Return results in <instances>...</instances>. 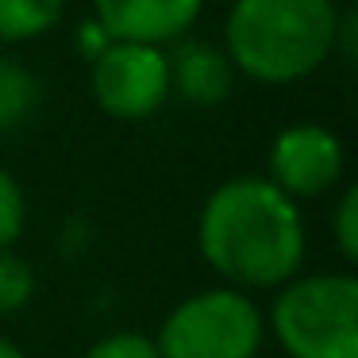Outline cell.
<instances>
[{
	"label": "cell",
	"instance_id": "1",
	"mask_svg": "<svg viewBox=\"0 0 358 358\" xmlns=\"http://www.w3.org/2000/svg\"><path fill=\"white\" fill-rule=\"evenodd\" d=\"M196 247L227 289H281L304 266L308 235L296 201L258 173H243L208 193L196 220Z\"/></svg>",
	"mask_w": 358,
	"mask_h": 358
},
{
	"label": "cell",
	"instance_id": "2",
	"mask_svg": "<svg viewBox=\"0 0 358 358\" xmlns=\"http://www.w3.org/2000/svg\"><path fill=\"white\" fill-rule=\"evenodd\" d=\"M335 0H235L224 24V55L250 81L293 85L335 55Z\"/></svg>",
	"mask_w": 358,
	"mask_h": 358
},
{
	"label": "cell",
	"instance_id": "3",
	"mask_svg": "<svg viewBox=\"0 0 358 358\" xmlns=\"http://www.w3.org/2000/svg\"><path fill=\"white\" fill-rule=\"evenodd\" d=\"M266 324L289 358H358V278L296 273L278 289Z\"/></svg>",
	"mask_w": 358,
	"mask_h": 358
},
{
	"label": "cell",
	"instance_id": "4",
	"mask_svg": "<svg viewBox=\"0 0 358 358\" xmlns=\"http://www.w3.org/2000/svg\"><path fill=\"white\" fill-rule=\"evenodd\" d=\"M266 339V316L250 293L201 289L166 312L155 335L158 358H258Z\"/></svg>",
	"mask_w": 358,
	"mask_h": 358
},
{
	"label": "cell",
	"instance_id": "5",
	"mask_svg": "<svg viewBox=\"0 0 358 358\" xmlns=\"http://www.w3.org/2000/svg\"><path fill=\"white\" fill-rule=\"evenodd\" d=\"M93 101L112 120H147L170 96V62L162 47L147 43H108L93 58Z\"/></svg>",
	"mask_w": 358,
	"mask_h": 358
},
{
	"label": "cell",
	"instance_id": "6",
	"mask_svg": "<svg viewBox=\"0 0 358 358\" xmlns=\"http://www.w3.org/2000/svg\"><path fill=\"white\" fill-rule=\"evenodd\" d=\"M343 166L347 150L335 131H327L324 124H289L270 147L266 181L278 185L289 201H316L339 185Z\"/></svg>",
	"mask_w": 358,
	"mask_h": 358
},
{
	"label": "cell",
	"instance_id": "7",
	"mask_svg": "<svg viewBox=\"0 0 358 358\" xmlns=\"http://www.w3.org/2000/svg\"><path fill=\"white\" fill-rule=\"evenodd\" d=\"M204 0H93V20L112 43L166 47L201 20Z\"/></svg>",
	"mask_w": 358,
	"mask_h": 358
},
{
	"label": "cell",
	"instance_id": "8",
	"mask_svg": "<svg viewBox=\"0 0 358 358\" xmlns=\"http://www.w3.org/2000/svg\"><path fill=\"white\" fill-rule=\"evenodd\" d=\"M166 62H170V89H178L189 104L201 108L224 104L235 85V66L216 43L181 39L173 55H166Z\"/></svg>",
	"mask_w": 358,
	"mask_h": 358
},
{
	"label": "cell",
	"instance_id": "9",
	"mask_svg": "<svg viewBox=\"0 0 358 358\" xmlns=\"http://www.w3.org/2000/svg\"><path fill=\"white\" fill-rule=\"evenodd\" d=\"M66 0H0V43H27L62 20Z\"/></svg>",
	"mask_w": 358,
	"mask_h": 358
},
{
	"label": "cell",
	"instance_id": "10",
	"mask_svg": "<svg viewBox=\"0 0 358 358\" xmlns=\"http://www.w3.org/2000/svg\"><path fill=\"white\" fill-rule=\"evenodd\" d=\"M39 104V78L27 66L0 58V131L20 127Z\"/></svg>",
	"mask_w": 358,
	"mask_h": 358
},
{
	"label": "cell",
	"instance_id": "11",
	"mask_svg": "<svg viewBox=\"0 0 358 358\" xmlns=\"http://www.w3.org/2000/svg\"><path fill=\"white\" fill-rule=\"evenodd\" d=\"M35 296V273L12 250H0V316L20 312Z\"/></svg>",
	"mask_w": 358,
	"mask_h": 358
},
{
	"label": "cell",
	"instance_id": "12",
	"mask_svg": "<svg viewBox=\"0 0 358 358\" xmlns=\"http://www.w3.org/2000/svg\"><path fill=\"white\" fill-rule=\"evenodd\" d=\"M331 239L347 266L358 262V185H347L331 212Z\"/></svg>",
	"mask_w": 358,
	"mask_h": 358
},
{
	"label": "cell",
	"instance_id": "13",
	"mask_svg": "<svg viewBox=\"0 0 358 358\" xmlns=\"http://www.w3.org/2000/svg\"><path fill=\"white\" fill-rule=\"evenodd\" d=\"M27 224V196L20 181L0 166V250H12V243L24 235Z\"/></svg>",
	"mask_w": 358,
	"mask_h": 358
},
{
	"label": "cell",
	"instance_id": "14",
	"mask_svg": "<svg viewBox=\"0 0 358 358\" xmlns=\"http://www.w3.org/2000/svg\"><path fill=\"white\" fill-rule=\"evenodd\" d=\"M81 358H158V347L143 331H112L101 335Z\"/></svg>",
	"mask_w": 358,
	"mask_h": 358
},
{
	"label": "cell",
	"instance_id": "15",
	"mask_svg": "<svg viewBox=\"0 0 358 358\" xmlns=\"http://www.w3.org/2000/svg\"><path fill=\"white\" fill-rule=\"evenodd\" d=\"M108 31H104L101 24H96V20H85V24L78 27V50H81V58H89V62H93V58H101L104 50H108Z\"/></svg>",
	"mask_w": 358,
	"mask_h": 358
},
{
	"label": "cell",
	"instance_id": "16",
	"mask_svg": "<svg viewBox=\"0 0 358 358\" xmlns=\"http://www.w3.org/2000/svg\"><path fill=\"white\" fill-rule=\"evenodd\" d=\"M0 358H27V355H24V350H20L12 339H4V335H0Z\"/></svg>",
	"mask_w": 358,
	"mask_h": 358
}]
</instances>
